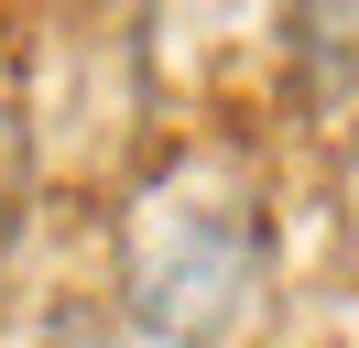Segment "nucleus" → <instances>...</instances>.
Here are the masks:
<instances>
[{
    "mask_svg": "<svg viewBox=\"0 0 359 348\" xmlns=\"http://www.w3.org/2000/svg\"><path fill=\"white\" fill-rule=\"evenodd\" d=\"M120 294L163 348L240 337L250 304H262V218H250V196L153 185V207L131 218V250H120Z\"/></svg>",
    "mask_w": 359,
    "mask_h": 348,
    "instance_id": "nucleus-1",
    "label": "nucleus"
}]
</instances>
